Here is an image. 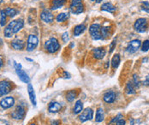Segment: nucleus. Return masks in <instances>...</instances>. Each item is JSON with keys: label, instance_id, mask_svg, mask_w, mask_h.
<instances>
[{"label": "nucleus", "instance_id": "obj_18", "mask_svg": "<svg viewBox=\"0 0 149 125\" xmlns=\"http://www.w3.org/2000/svg\"><path fill=\"white\" fill-rule=\"evenodd\" d=\"M28 93H29V96L30 101L32 103L33 106H36L37 102H36V96H35V92H34V89H33V87L31 85V84H29L28 85Z\"/></svg>", "mask_w": 149, "mask_h": 125}, {"label": "nucleus", "instance_id": "obj_12", "mask_svg": "<svg viewBox=\"0 0 149 125\" xmlns=\"http://www.w3.org/2000/svg\"><path fill=\"white\" fill-rule=\"evenodd\" d=\"M93 117V110L91 108H87L81 111V113L79 115V120L81 123L87 122L88 120H92Z\"/></svg>", "mask_w": 149, "mask_h": 125}, {"label": "nucleus", "instance_id": "obj_35", "mask_svg": "<svg viewBox=\"0 0 149 125\" xmlns=\"http://www.w3.org/2000/svg\"><path fill=\"white\" fill-rule=\"evenodd\" d=\"M116 45H117V40L114 39V40L111 41V45H110V51H109L110 53H111V52L114 51V49H115V47H116Z\"/></svg>", "mask_w": 149, "mask_h": 125}, {"label": "nucleus", "instance_id": "obj_39", "mask_svg": "<svg viewBox=\"0 0 149 125\" xmlns=\"http://www.w3.org/2000/svg\"><path fill=\"white\" fill-rule=\"evenodd\" d=\"M143 84H144L145 86H149V76H148L146 77L144 82H143Z\"/></svg>", "mask_w": 149, "mask_h": 125}, {"label": "nucleus", "instance_id": "obj_24", "mask_svg": "<svg viewBox=\"0 0 149 125\" xmlns=\"http://www.w3.org/2000/svg\"><path fill=\"white\" fill-rule=\"evenodd\" d=\"M86 26L84 25V24H79V25H77V26H75L74 28V36H79V35H81V33H83L84 31L86 30Z\"/></svg>", "mask_w": 149, "mask_h": 125}, {"label": "nucleus", "instance_id": "obj_5", "mask_svg": "<svg viewBox=\"0 0 149 125\" xmlns=\"http://www.w3.org/2000/svg\"><path fill=\"white\" fill-rule=\"evenodd\" d=\"M148 28V20L147 18H139L135 21L134 24V30L138 33H145Z\"/></svg>", "mask_w": 149, "mask_h": 125}, {"label": "nucleus", "instance_id": "obj_16", "mask_svg": "<svg viewBox=\"0 0 149 125\" xmlns=\"http://www.w3.org/2000/svg\"><path fill=\"white\" fill-rule=\"evenodd\" d=\"M11 47H13V49H15V50L22 51L25 48V42L22 40L16 38L11 41Z\"/></svg>", "mask_w": 149, "mask_h": 125}, {"label": "nucleus", "instance_id": "obj_37", "mask_svg": "<svg viewBox=\"0 0 149 125\" xmlns=\"http://www.w3.org/2000/svg\"><path fill=\"white\" fill-rule=\"evenodd\" d=\"M70 77H71V76H70V73H68L67 71H64V72H63V78L70 79Z\"/></svg>", "mask_w": 149, "mask_h": 125}, {"label": "nucleus", "instance_id": "obj_34", "mask_svg": "<svg viewBox=\"0 0 149 125\" xmlns=\"http://www.w3.org/2000/svg\"><path fill=\"white\" fill-rule=\"evenodd\" d=\"M132 81H133L134 85L135 86V88H139V87H140V85H141V81H140V79H139L137 75H134L133 79H132Z\"/></svg>", "mask_w": 149, "mask_h": 125}, {"label": "nucleus", "instance_id": "obj_11", "mask_svg": "<svg viewBox=\"0 0 149 125\" xmlns=\"http://www.w3.org/2000/svg\"><path fill=\"white\" fill-rule=\"evenodd\" d=\"M141 40H131L129 43L128 47L126 48V51L130 54H134L139 50V48L141 47Z\"/></svg>", "mask_w": 149, "mask_h": 125}, {"label": "nucleus", "instance_id": "obj_2", "mask_svg": "<svg viewBox=\"0 0 149 125\" xmlns=\"http://www.w3.org/2000/svg\"><path fill=\"white\" fill-rule=\"evenodd\" d=\"M44 47H45V51H46L47 52L52 54V53L57 52V51L59 50L60 44L59 42H58V40L56 38L52 37V38H50L48 40L45 41Z\"/></svg>", "mask_w": 149, "mask_h": 125}, {"label": "nucleus", "instance_id": "obj_7", "mask_svg": "<svg viewBox=\"0 0 149 125\" xmlns=\"http://www.w3.org/2000/svg\"><path fill=\"white\" fill-rule=\"evenodd\" d=\"M26 115V110H25V107L22 106V105H18L15 106V110L11 112L10 116L13 119L15 120H22L24 118Z\"/></svg>", "mask_w": 149, "mask_h": 125}, {"label": "nucleus", "instance_id": "obj_14", "mask_svg": "<svg viewBox=\"0 0 149 125\" xmlns=\"http://www.w3.org/2000/svg\"><path fill=\"white\" fill-rule=\"evenodd\" d=\"M116 98H117L116 93L113 92V91H108L103 96L104 101L105 103H107V104H112V103H114L115 100H116Z\"/></svg>", "mask_w": 149, "mask_h": 125}, {"label": "nucleus", "instance_id": "obj_19", "mask_svg": "<svg viewBox=\"0 0 149 125\" xmlns=\"http://www.w3.org/2000/svg\"><path fill=\"white\" fill-rule=\"evenodd\" d=\"M126 124V121L123 119V117L122 114H118V116H116L111 122L110 125H125Z\"/></svg>", "mask_w": 149, "mask_h": 125}, {"label": "nucleus", "instance_id": "obj_22", "mask_svg": "<svg viewBox=\"0 0 149 125\" xmlns=\"http://www.w3.org/2000/svg\"><path fill=\"white\" fill-rule=\"evenodd\" d=\"M136 88L134 85L132 81H128V83L126 84V88H125V92L128 95H131V94H134L136 92Z\"/></svg>", "mask_w": 149, "mask_h": 125}, {"label": "nucleus", "instance_id": "obj_3", "mask_svg": "<svg viewBox=\"0 0 149 125\" xmlns=\"http://www.w3.org/2000/svg\"><path fill=\"white\" fill-rule=\"evenodd\" d=\"M90 36L93 40H99L102 39L101 34V26L99 23H93L89 27Z\"/></svg>", "mask_w": 149, "mask_h": 125}, {"label": "nucleus", "instance_id": "obj_32", "mask_svg": "<svg viewBox=\"0 0 149 125\" xmlns=\"http://www.w3.org/2000/svg\"><path fill=\"white\" fill-rule=\"evenodd\" d=\"M141 8L143 11L149 13V3L147 1H143L141 3Z\"/></svg>", "mask_w": 149, "mask_h": 125}, {"label": "nucleus", "instance_id": "obj_29", "mask_svg": "<svg viewBox=\"0 0 149 125\" xmlns=\"http://www.w3.org/2000/svg\"><path fill=\"white\" fill-rule=\"evenodd\" d=\"M76 96H77L76 92L74 90H70L66 94V99L69 102H73L74 100V99L76 98Z\"/></svg>", "mask_w": 149, "mask_h": 125}, {"label": "nucleus", "instance_id": "obj_31", "mask_svg": "<svg viewBox=\"0 0 149 125\" xmlns=\"http://www.w3.org/2000/svg\"><path fill=\"white\" fill-rule=\"evenodd\" d=\"M4 11H5L7 16H10V17H14V16H16L17 13H18V11L15 10V8H10V7L6 8V9L4 10Z\"/></svg>", "mask_w": 149, "mask_h": 125}, {"label": "nucleus", "instance_id": "obj_40", "mask_svg": "<svg viewBox=\"0 0 149 125\" xmlns=\"http://www.w3.org/2000/svg\"><path fill=\"white\" fill-rule=\"evenodd\" d=\"M3 60L2 56H0V69H1V68H2V66H3Z\"/></svg>", "mask_w": 149, "mask_h": 125}, {"label": "nucleus", "instance_id": "obj_6", "mask_svg": "<svg viewBox=\"0 0 149 125\" xmlns=\"http://www.w3.org/2000/svg\"><path fill=\"white\" fill-rule=\"evenodd\" d=\"M70 10L72 14L78 15L84 11V4L81 0H72L70 4Z\"/></svg>", "mask_w": 149, "mask_h": 125}, {"label": "nucleus", "instance_id": "obj_42", "mask_svg": "<svg viewBox=\"0 0 149 125\" xmlns=\"http://www.w3.org/2000/svg\"><path fill=\"white\" fill-rule=\"evenodd\" d=\"M92 1H93V2H95V1H96V3H101V2H102V0H92Z\"/></svg>", "mask_w": 149, "mask_h": 125}, {"label": "nucleus", "instance_id": "obj_25", "mask_svg": "<svg viewBox=\"0 0 149 125\" xmlns=\"http://www.w3.org/2000/svg\"><path fill=\"white\" fill-rule=\"evenodd\" d=\"M101 34H102V39L101 40H105L111 35V28L106 25H104L101 27Z\"/></svg>", "mask_w": 149, "mask_h": 125}, {"label": "nucleus", "instance_id": "obj_26", "mask_svg": "<svg viewBox=\"0 0 149 125\" xmlns=\"http://www.w3.org/2000/svg\"><path fill=\"white\" fill-rule=\"evenodd\" d=\"M120 62H121V58H120L119 54H116L114 55V57L111 59V66L114 69H118L119 66Z\"/></svg>", "mask_w": 149, "mask_h": 125}, {"label": "nucleus", "instance_id": "obj_10", "mask_svg": "<svg viewBox=\"0 0 149 125\" xmlns=\"http://www.w3.org/2000/svg\"><path fill=\"white\" fill-rule=\"evenodd\" d=\"M39 45V39L34 34H29L28 38V43H27V51H33Z\"/></svg>", "mask_w": 149, "mask_h": 125}, {"label": "nucleus", "instance_id": "obj_4", "mask_svg": "<svg viewBox=\"0 0 149 125\" xmlns=\"http://www.w3.org/2000/svg\"><path fill=\"white\" fill-rule=\"evenodd\" d=\"M14 68H15V73H16V75L18 76L19 79H20L22 82H24V83H26V84H29V75H28L24 70L22 69V65H21V63H16L15 61H14Z\"/></svg>", "mask_w": 149, "mask_h": 125}, {"label": "nucleus", "instance_id": "obj_1", "mask_svg": "<svg viewBox=\"0 0 149 125\" xmlns=\"http://www.w3.org/2000/svg\"><path fill=\"white\" fill-rule=\"evenodd\" d=\"M24 27V21L22 18H18L16 20L11 21L8 26L4 28L3 34L6 38H10L14 34L20 31Z\"/></svg>", "mask_w": 149, "mask_h": 125}, {"label": "nucleus", "instance_id": "obj_20", "mask_svg": "<svg viewBox=\"0 0 149 125\" xmlns=\"http://www.w3.org/2000/svg\"><path fill=\"white\" fill-rule=\"evenodd\" d=\"M65 3H66V0H52L51 3V9L52 10H58L60 8L63 7Z\"/></svg>", "mask_w": 149, "mask_h": 125}, {"label": "nucleus", "instance_id": "obj_8", "mask_svg": "<svg viewBox=\"0 0 149 125\" xmlns=\"http://www.w3.org/2000/svg\"><path fill=\"white\" fill-rule=\"evenodd\" d=\"M12 90V84L9 81L3 80L0 81V98L10 94Z\"/></svg>", "mask_w": 149, "mask_h": 125}, {"label": "nucleus", "instance_id": "obj_28", "mask_svg": "<svg viewBox=\"0 0 149 125\" xmlns=\"http://www.w3.org/2000/svg\"><path fill=\"white\" fill-rule=\"evenodd\" d=\"M7 22V15L4 11V10H0V26L3 27L5 26Z\"/></svg>", "mask_w": 149, "mask_h": 125}, {"label": "nucleus", "instance_id": "obj_45", "mask_svg": "<svg viewBox=\"0 0 149 125\" xmlns=\"http://www.w3.org/2000/svg\"><path fill=\"white\" fill-rule=\"evenodd\" d=\"M3 2V0H0V3H2Z\"/></svg>", "mask_w": 149, "mask_h": 125}, {"label": "nucleus", "instance_id": "obj_13", "mask_svg": "<svg viewBox=\"0 0 149 125\" xmlns=\"http://www.w3.org/2000/svg\"><path fill=\"white\" fill-rule=\"evenodd\" d=\"M40 19L45 23H52L54 20V16L49 10H43L40 13Z\"/></svg>", "mask_w": 149, "mask_h": 125}, {"label": "nucleus", "instance_id": "obj_44", "mask_svg": "<svg viewBox=\"0 0 149 125\" xmlns=\"http://www.w3.org/2000/svg\"><path fill=\"white\" fill-rule=\"evenodd\" d=\"M29 125H36V124H30Z\"/></svg>", "mask_w": 149, "mask_h": 125}, {"label": "nucleus", "instance_id": "obj_43", "mask_svg": "<svg viewBox=\"0 0 149 125\" xmlns=\"http://www.w3.org/2000/svg\"><path fill=\"white\" fill-rule=\"evenodd\" d=\"M26 60L30 61V62H33V59H30V58H26Z\"/></svg>", "mask_w": 149, "mask_h": 125}, {"label": "nucleus", "instance_id": "obj_36", "mask_svg": "<svg viewBox=\"0 0 149 125\" xmlns=\"http://www.w3.org/2000/svg\"><path fill=\"white\" fill-rule=\"evenodd\" d=\"M62 40H63V42H68L69 40H70V37H69V33L68 32H65L63 33L62 35Z\"/></svg>", "mask_w": 149, "mask_h": 125}, {"label": "nucleus", "instance_id": "obj_30", "mask_svg": "<svg viewBox=\"0 0 149 125\" xmlns=\"http://www.w3.org/2000/svg\"><path fill=\"white\" fill-rule=\"evenodd\" d=\"M70 17V14L69 13H66V12H62V13H59L58 16H57V22H65L68 18Z\"/></svg>", "mask_w": 149, "mask_h": 125}, {"label": "nucleus", "instance_id": "obj_21", "mask_svg": "<svg viewBox=\"0 0 149 125\" xmlns=\"http://www.w3.org/2000/svg\"><path fill=\"white\" fill-rule=\"evenodd\" d=\"M117 8L111 3H104L101 5V10L106 11L109 13H114L116 11Z\"/></svg>", "mask_w": 149, "mask_h": 125}, {"label": "nucleus", "instance_id": "obj_9", "mask_svg": "<svg viewBox=\"0 0 149 125\" xmlns=\"http://www.w3.org/2000/svg\"><path fill=\"white\" fill-rule=\"evenodd\" d=\"M15 105V99L12 96L4 97L0 101V107L3 110H7L11 108Z\"/></svg>", "mask_w": 149, "mask_h": 125}, {"label": "nucleus", "instance_id": "obj_38", "mask_svg": "<svg viewBox=\"0 0 149 125\" xmlns=\"http://www.w3.org/2000/svg\"><path fill=\"white\" fill-rule=\"evenodd\" d=\"M0 125H10L9 123L4 119H0Z\"/></svg>", "mask_w": 149, "mask_h": 125}, {"label": "nucleus", "instance_id": "obj_27", "mask_svg": "<svg viewBox=\"0 0 149 125\" xmlns=\"http://www.w3.org/2000/svg\"><path fill=\"white\" fill-rule=\"evenodd\" d=\"M83 110V104L81 100H77L75 102L74 107V114H79Z\"/></svg>", "mask_w": 149, "mask_h": 125}, {"label": "nucleus", "instance_id": "obj_33", "mask_svg": "<svg viewBox=\"0 0 149 125\" xmlns=\"http://www.w3.org/2000/svg\"><path fill=\"white\" fill-rule=\"evenodd\" d=\"M149 51V40H146L143 41V44L141 45V51L147 52Z\"/></svg>", "mask_w": 149, "mask_h": 125}, {"label": "nucleus", "instance_id": "obj_23", "mask_svg": "<svg viewBox=\"0 0 149 125\" xmlns=\"http://www.w3.org/2000/svg\"><path fill=\"white\" fill-rule=\"evenodd\" d=\"M104 119V110L102 108H99L96 110V115H95V122L97 123H101Z\"/></svg>", "mask_w": 149, "mask_h": 125}, {"label": "nucleus", "instance_id": "obj_41", "mask_svg": "<svg viewBox=\"0 0 149 125\" xmlns=\"http://www.w3.org/2000/svg\"><path fill=\"white\" fill-rule=\"evenodd\" d=\"M109 65H110V61H107L105 63V69H107L109 67Z\"/></svg>", "mask_w": 149, "mask_h": 125}, {"label": "nucleus", "instance_id": "obj_17", "mask_svg": "<svg viewBox=\"0 0 149 125\" xmlns=\"http://www.w3.org/2000/svg\"><path fill=\"white\" fill-rule=\"evenodd\" d=\"M62 109V106L58 102L56 101H52L49 106H48V110L51 113H57Z\"/></svg>", "mask_w": 149, "mask_h": 125}, {"label": "nucleus", "instance_id": "obj_15", "mask_svg": "<svg viewBox=\"0 0 149 125\" xmlns=\"http://www.w3.org/2000/svg\"><path fill=\"white\" fill-rule=\"evenodd\" d=\"M105 53H106L105 50L102 47L94 48L93 50V56L96 59H103L104 57L105 56Z\"/></svg>", "mask_w": 149, "mask_h": 125}]
</instances>
